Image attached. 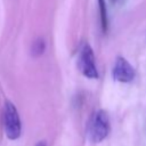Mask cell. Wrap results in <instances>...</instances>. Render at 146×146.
<instances>
[{
  "instance_id": "obj_2",
  "label": "cell",
  "mask_w": 146,
  "mask_h": 146,
  "mask_svg": "<svg viewBox=\"0 0 146 146\" xmlns=\"http://www.w3.org/2000/svg\"><path fill=\"white\" fill-rule=\"evenodd\" d=\"M2 124L6 137L9 140H16L22 135V122L16 106L6 100L2 107Z\"/></svg>"
},
{
  "instance_id": "obj_3",
  "label": "cell",
  "mask_w": 146,
  "mask_h": 146,
  "mask_svg": "<svg viewBox=\"0 0 146 146\" xmlns=\"http://www.w3.org/2000/svg\"><path fill=\"white\" fill-rule=\"evenodd\" d=\"M78 68L82 73V75L88 79H98L99 76L94 50L89 43H83L79 51Z\"/></svg>"
},
{
  "instance_id": "obj_4",
  "label": "cell",
  "mask_w": 146,
  "mask_h": 146,
  "mask_svg": "<svg viewBox=\"0 0 146 146\" xmlns=\"http://www.w3.org/2000/svg\"><path fill=\"white\" fill-rule=\"evenodd\" d=\"M136 72L131 64L122 56L116 57L112 68V76L115 81L121 83H129L135 79Z\"/></svg>"
},
{
  "instance_id": "obj_5",
  "label": "cell",
  "mask_w": 146,
  "mask_h": 146,
  "mask_svg": "<svg viewBox=\"0 0 146 146\" xmlns=\"http://www.w3.org/2000/svg\"><path fill=\"white\" fill-rule=\"evenodd\" d=\"M98 6H99V13H100V25L103 32L107 31L108 27V18H107V7L105 0H98Z\"/></svg>"
},
{
  "instance_id": "obj_7",
  "label": "cell",
  "mask_w": 146,
  "mask_h": 146,
  "mask_svg": "<svg viewBox=\"0 0 146 146\" xmlns=\"http://www.w3.org/2000/svg\"><path fill=\"white\" fill-rule=\"evenodd\" d=\"M35 146H47V145H46V143H44V141H39Z\"/></svg>"
},
{
  "instance_id": "obj_1",
  "label": "cell",
  "mask_w": 146,
  "mask_h": 146,
  "mask_svg": "<svg viewBox=\"0 0 146 146\" xmlns=\"http://www.w3.org/2000/svg\"><path fill=\"white\" fill-rule=\"evenodd\" d=\"M110 131L111 123L107 112L104 110L94 112L87 125V138L94 144H99L107 138Z\"/></svg>"
},
{
  "instance_id": "obj_6",
  "label": "cell",
  "mask_w": 146,
  "mask_h": 146,
  "mask_svg": "<svg viewBox=\"0 0 146 146\" xmlns=\"http://www.w3.org/2000/svg\"><path fill=\"white\" fill-rule=\"evenodd\" d=\"M44 49H46V42H44V40L41 39V38L36 39V40L33 42V44H32V52H33L34 56H40V55H42L43 51H44Z\"/></svg>"
}]
</instances>
